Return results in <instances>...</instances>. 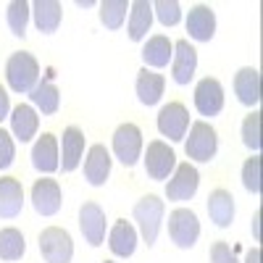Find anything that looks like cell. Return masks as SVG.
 <instances>
[{
    "label": "cell",
    "instance_id": "cell-20",
    "mask_svg": "<svg viewBox=\"0 0 263 263\" xmlns=\"http://www.w3.org/2000/svg\"><path fill=\"white\" fill-rule=\"evenodd\" d=\"M108 248H111V253L119 255V258L135 255V250H137V229L129 221H124V218L116 221L111 234H108Z\"/></svg>",
    "mask_w": 263,
    "mask_h": 263
},
{
    "label": "cell",
    "instance_id": "cell-11",
    "mask_svg": "<svg viewBox=\"0 0 263 263\" xmlns=\"http://www.w3.org/2000/svg\"><path fill=\"white\" fill-rule=\"evenodd\" d=\"M197 69V50L187 40L174 42V55H171V77L177 84H190Z\"/></svg>",
    "mask_w": 263,
    "mask_h": 263
},
{
    "label": "cell",
    "instance_id": "cell-4",
    "mask_svg": "<svg viewBox=\"0 0 263 263\" xmlns=\"http://www.w3.org/2000/svg\"><path fill=\"white\" fill-rule=\"evenodd\" d=\"M187 150V158L197 161V163H208L216 158V150H218V137L211 124L205 121H195L190 129V140L184 145Z\"/></svg>",
    "mask_w": 263,
    "mask_h": 263
},
{
    "label": "cell",
    "instance_id": "cell-26",
    "mask_svg": "<svg viewBox=\"0 0 263 263\" xmlns=\"http://www.w3.org/2000/svg\"><path fill=\"white\" fill-rule=\"evenodd\" d=\"M32 13H34V27L45 34H53L61 24V3L55 0H37L32 6Z\"/></svg>",
    "mask_w": 263,
    "mask_h": 263
},
{
    "label": "cell",
    "instance_id": "cell-31",
    "mask_svg": "<svg viewBox=\"0 0 263 263\" xmlns=\"http://www.w3.org/2000/svg\"><path fill=\"white\" fill-rule=\"evenodd\" d=\"M153 13L158 16V21L163 27H174L182 18V6L177 0H158V3H153Z\"/></svg>",
    "mask_w": 263,
    "mask_h": 263
},
{
    "label": "cell",
    "instance_id": "cell-40",
    "mask_svg": "<svg viewBox=\"0 0 263 263\" xmlns=\"http://www.w3.org/2000/svg\"><path fill=\"white\" fill-rule=\"evenodd\" d=\"M103 263H114V260H103Z\"/></svg>",
    "mask_w": 263,
    "mask_h": 263
},
{
    "label": "cell",
    "instance_id": "cell-22",
    "mask_svg": "<svg viewBox=\"0 0 263 263\" xmlns=\"http://www.w3.org/2000/svg\"><path fill=\"white\" fill-rule=\"evenodd\" d=\"M171 55H174V42H171L166 34L150 37V40L145 42V48H142L145 69H147V66H153V69H163V66H168Z\"/></svg>",
    "mask_w": 263,
    "mask_h": 263
},
{
    "label": "cell",
    "instance_id": "cell-13",
    "mask_svg": "<svg viewBox=\"0 0 263 263\" xmlns=\"http://www.w3.org/2000/svg\"><path fill=\"white\" fill-rule=\"evenodd\" d=\"M32 166L40 174H53L61 168V153H58V140L55 135L45 132L32 147Z\"/></svg>",
    "mask_w": 263,
    "mask_h": 263
},
{
    "label": "cell",
    "instance_id": "cell-8",
    "mask_svg": "<svg viewBox=\"0 0 263 263\" xmlns=\"http://www.w3.org/2000/svg\"><path fill=\"white\" fill-rule=\"evenodd\" d=\"M197 187H200V174H197V168L192 163H179L174 168V179L166 184V197L182 203V200L195 197Z\"/></svg>",
    "mask_w": 263,
    "mask_h": 263
},
{
    "label": "cell",
    "instance_id": "cell-27",
    "mask_svg": "<svg viewBox=\"0 0 263 263\" xmlns=\"http://www.w3.org/2000/svg\"><path fill=\"white\" fill-rule=\"evenodd\" d=\"M29 100H32L45 116H53L58 108H61V92H58V87L53 84V79L37 82V87L29 92Z\"/></svg>",
    "mask_w": 263,
    "mask_h": 263
},
{
    "label": "cell",
    "instance_id": "cell-39",
    "mask_svg": "<svg viewBox=\"0 0 263 263\" xmlns=\"http://www.w3.org/2000/svg\"><path fill=\"white\" fill-rule=\"evenodd\" d=\"M77 6L79 8H87V6H92V0H77Z\"/></svg>",
    "mask_w": 263,
    "mask_h": 263
},
{
    "label": "cell",
    "instance_id": "cell-35",
    "mask_svg": "<svg viewBox=\"0 0 263 263\" xmlns=\"http://www.w3.org/2000/svg\"><path fill=\"white\" fill-rule=\"evenodd\" d=\"M211 263H237V258L227 242H216L211 248Z\"/></svg>",
    "mask_w": 263,
    "mask_h": 263
},
{
    "label": "cell",
    "instance_id": "cell-38",
    "mask_svg": "<svg viewBox=\"0 0 263 263\" xmlns=\"http://www.w3.org/2000/svg\"><path fill=\"white\" fill-rule=\"evenodd\" d=\"M258 221H260V211L253 216V232H255V237H260V234H258Z\"/></svg>",
    "mask_w": 263,
    "mask_h": 263
},
{
    "label": "cell",
    "instance_id": "cell-33",
    "mask_svg": "<svg viewBox=\"0 0 263 263\" xmlns=\"http://www.w3.org/2000/svg\"><path fill=\"white\" fill-rule=\"evenodd\" d=\"M242 184L253 195L260 192V158L258 156H253V158L245 161V166H242Z\"/></svg>",
    "mask_w": 263,
    "mask_h": 263
},
{
    "label": "cell",
    "instance_id": "cell-7",
    "mask_svg": "<svg viewBox=\"0 0 263 263\" xmlns=\"http://www.w3.org/2000/svg\"><path fill=\"white\" fill-rule=\"evenodd\" d=\"M174 168H177V156H174V150L163 140H153L147 145V153H145L147 177L156 179V182H163V179H168V174Z\"/></svg>",
    "mask_w": 263,
    "mask_h": 263
},
{
    "label": "cell",
    "instance_id": "cell-10",
    "mask_svg": "<svg viewBox=\"0 0 263 263\" xmlns=\"http://www.w3.org/2000/svg\"><path fill=\"white\" fill-rule=\"evenodd\" d=\"M195 108L200 111V116H216L224 108V87L218 79L205 77L197 82L195 87Z\"/></svg>",
    "mask_w": 263,
    "mask_h": 263
},
{
    "label": "cell",
    "instance_id": "cell-17",
    "mask_svg": "<svg viewBox=\"0 0 263 263\" xmlns=\"http://www.w3.org/2000/svg\"><path fill=\"white\" fill-rule=\"evenodd\" d=\"M234 92L242 105H250V108L258 105L260 103V71L253 69V66L239 69L234 77Z\"/></svg>",
    "mask_w": 263,
    "mask_h": 263
},
{
    "label": "cell",
    "instance_id": "cell-6",
    "mask_svg": "<svg viewBox=\"0 0 263 263\" xmlns=\"http://www.w3.org/2000/svg\"><path fill=\"white\" fill-rule=\"evenodd\" d=\"M114 153L124 166H135L142 153V132L137 124H121L114 132Z\"/></svg>",
    "mask_w": 263,
    "mask_h": 263
},
{
    "label": "cell",
    "instance_id": "cell-32",
    "mask_svg": "<svg viewBox=\"0 0 263 263\" xmlns=\"http://www.w3.org/2000/svg\"><path fill=\"white\" fill-rule=\"evenodd\" d=\"M242 142H245L253 153L260 150V114H258V111H253V114L245 116V121H242Z\"/></svg>",
    "mask_w": 263,
    "mask_h": 263
},
{
    "label": "cell",
    "instance_id": "cell-5",
    "mask_svg": "<svg viewBox=\"0 0 263 263\" xmlns=\"http://www.w3.org/2000/svg\"><path fill=\"white\" fill-rule=\"evenodd\" d=\"M168 237L177 248L190 250L197 242V237H200V221H197V216L190 208L171 211V216H168Z\"/></svg>",
    "mask_w": 263,
    "mask_h": 263
},
{
    "label": "cell",
    "instance_id": "cell-28",
    "mask_svg": "<svg viewBox=\"0 0 263 263\" xmlns=\"http://www.w3.org/2000/svg\"><path fill=\"white\" fill-rule=\"evenodd\" d=\"M27 250V242H24V234L18 229L8 227L0 232V258L3 260H18Z\"/></svg>",
    "mask_w": 263,
    "mask_h": 263
},
{
    "label": "cell",
    "instance_id": "cell-34",
    "mask_svg": "<svg viewBox=\"0 0 263 263\" xmlns=\"http://www.w3.org/2000/svg\"><path fill=\"white\" fill-rule=\"evenodd\" d=\"M16 158V147H13V140L6 129H0V168H8Z\"/></svg>",
    "mask_w": 263,
    "mask_h": 263
},
{
    "label": "cell",
    "instance_id": "cell-2",
    "mask_svg": "<svg viewBox=\"0 0 263 263\" xmlns=\"http://www.w3.org/2000/svg\"><path fill=\"white\" fill-rule=\"evenodd\" d=\"M135 221L140 227V234L145 239V245H156L158 239V229L163 221V200L158 195H145L142 200H137L135 205Z\"/></svg>",
    "mask_w": 263,
    "mask_h": 263
},
{
    "label": "cell",
    "instance_id": "cell-29",
    "mask_svg": "<svg viewBox=\"0 0 263 263\" xmlns=\"http://www.w3.org/2000/svg\"><path fill=\"white\" fill-rule=\"evenodd\" d=\"M29 13H32V6L27 0H13L8 3V11H6V18H8V27L16 37H24L27 34V24H29Z\"/></svg>",
    "mask_w": 263,
    "mask_h": 263
},
{
    "label": "cell",
    "instance_id": "cell-3",
    "mask_svg": "<svg viewBox=\"0 0 263 263\" xmlns=\"http://www.w3.org/2000/svg\"><path fill=\"white\" fill-rule=\"evenodd\" d=\"M40 253L48 263H71L74 258V239L61 227H48L40 234Z\"/></svg>",
    "mask_w": 263,
    "mask_h": 263
},
{
    "label": "cell",
    "instance_id": "cell-16",
    "mask_svg": "<svg viewBox=\"0 0 263 263\" xmlns=\"http://www.w3.org/2000/svg\"><path fill=\"white\" fill-rule=\"evenodd\" d=\"M84 156V135H82V129L77 126H66L63 129V137H61V166L66 174H71L77 171L79 161Z\"/></svg>",
    "mask_w": 263,
    "mask_h": 263
},
{
    "label": "cell",
    "instance_id": "cell-24",
    "mask_svg": "<svg viewBox=\"0 0 263 263\" xmlns=\"http://www.w3.org/2000/svg\"><path fill=\"white\" fill-rule=\"evenodd\" d=\"M150 24H153V3H147V0L129 3V37L140 42L150 32Z\"/></svg>",
    "mask_w": 263,
    "mask_h": 263
},
{
    "label": "cell",
    "instance_id": "cell-18",
    "mask_svg": "<svg viewBox=\"0 0 263 263\" xmlns=\"http://www.w3.org/2000/svg\"><path fill=\"white\" fill-rule=\"evenodd\" d=\"M187 32L197 42H208L216 34V13L208 6H192L187 16Z\"/></svg>",
    "mask_w": 263,
    "mask_h": 263
},
{
    "label": "cell",
    "instance_id": "cell-9",
    "mask_svg": "<svg viewBox=\"0 0 263 263\" xmlns=\"http://www.w3.org/2000/svg\"><path fill=\"white\" fill-rule=\"evenodd\" d=\"M187 126H190V114L182 103H168L161 108L158 114V132L163 137H168L171 142H179L187 135Z\"/></svg>",
    "mask_w": 263,
    "mask_h": 263
},
{
    "label": "cell",
    "instance_id": "cell-25",
    "mask_svg": "<svg viewBox=\"0 0 263 263\" xmlns=\"http://www.w3.org/2000/svg\"><path fill=\"white\" fill-rule=\"evenodd\" d=\"M163 87H166V79L156 71L142 69L137 74V98H140L142 105H156L163 95Z\"/></svg>",
    "mask_w": 263,
    "mask_h": 263
},
{
    "label": "cell",
    "instance_id": "cell-15",
    "mask_svg": "<svg viewBox=\"0 0 263 263\" xmlns=\"http://www.w3.org/2000/svg\"><path fill=\"white\" fill-rule=\"evenodd\" d=\"M108 174H111V153L105 150V145H92L84 161V179L92 187H103Z\"/></svg>",
    "mask_w": 263,
    "mask_h": 263
},
{
    "label": "cell",
    "instance_id": "cell-37",
    "mask_svg": "<svg viewBox=\"0 0 263 263\" xmlns=\"http://www.w3.org/2000/svg\"><path fill=\"white\" fill-rule=\"evenodd\" d=\"M245 263H260V250L253 248V250L248 253V260H245Z\"/></svg>",
    "mask_w": 263,
    "mask_h": 263
},
{
    "label": "cell",
    "instance_id": "cell-19",
    "mask_svg": "<svg viewBox=\"0 0 263 263\" xmlns=\"http://www.w3.org/2000/svg\"><path fill=\"white\" fill-rule=\"evenodd\" d=\"M24 208V187L18 179H0V218H16Z\"/></svg>",
    "mask_w": 263,
    "mask_h": 263
},
{
    "label": "cell",
    "instance_id": "cell-30",
    "mask_svg": "<svg viewBox=\"0 0 263 263\" xmlns=\"http://www.w3.org/2000/svg\"><path fill=\"white\" fill-rule=\"evenodd\" d=\"M126 11H129V3L126 0H105L100 3V21L105 29H121L124 18H126Z\"/></svg>",
    "mask_w": 263,
    "mask_h": 263
},
{
    "label": "cell",
    "instance_id": "cell-12",
    "mask_svg": "<svg viewBox=\"0 0 263 263\" xmlns=\"http://www.w3.org/2000/svg\"><path fill=\"white\" fill-rule=\"evenodd\" d=\"M79 229L92 248L103 245L105 239V213L98 203H84L79 208Z\"/></svg>",
    "mask_w": 263,
    "mask_h": 263
},
{
    "label": "cell",
    "instance_id": "cell-14",
    "mask_svg": "<svg viewBox=\"0 0 263 263\" xmlns=\"http://www.w3.org/2000/svg\"><path fill=\"white\" fill-rule=\"evenodd\" d=\"M32 205L40 216H55L61 211V187L55 179H37L32 187Z\"/></svg>",
    "mask_w": 263,
    "mask_h": 263
},
{
    "label": "cell",
    "instance_id": "cell-23",
    "mask_svg": "<svg viewBox=\"0 0 263 263\" xmlns=\"http://www.w3.org/2000/svg\"><path fill=\"white\" fill-rule=\"evenodd\" d=\"M37 126H40V116L34 114L32 105H16L11 111V129L16 140L29 142L37 135Z\"/></svg>",
    "mask_w": 263,
    "mask_h": 263
},
{
    "label": "cell",
    "instance_id": "cell-21",
    "mask_svg": "<svg viewBox=\"0 0 263 263\" xmlns=\"http://www.w3.org/2000/svg\"><path fill=\"white\" fill-rule=\"evenodd\" d=\"M208 213H211V221L216 227L227 229L234 221V197L227 190H213L208 195Z\"/></svg>",
    "mask_w": 263,
    "mask_h": 263
},
{
    "label": "cell",
    "instance_id": "cell-36",
    "mask_svg": "<svg viewBox=\"0 0 263 263\" xmlns=\"http://www.w3.org/2000/svg\"><path fill=\"white\" fill-rule=\"evenodd\" d=\"M8 114H11V100H8V92L0 87V121L8 119Z\"/></svg>",
    "mask_w": 263,
    "mask_h": 263
},
{
    "label": "cell",
    "instance_id": "cell-1",
    "mask_svg": "<svg viewBox=\"0 0 263 263\" xmlns=\"http://www.w3.org/2000/svg\"><path fill=\"white\" fill-rule=\"evenodd\" d=\"M6 79L13 92H32L40 82V63L32 53H13L6 63Z\"/></svg>",
    "mask_w": 263,
    "mask_h": 263
}]
</instances>
